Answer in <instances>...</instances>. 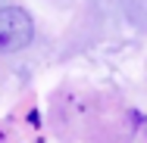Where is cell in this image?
<instances>
[{
  "instance_id": "obj_1",
  "label": "cell",
  "mask_w": 147,
  "mask_h": 143,
  "mask_svg": "<svg viewBox=\"0 0 147 143\" xmlns=\"http://www.w3.org/2000/svg\"><path fill=\"white\" fill-rule=\"evenodd\" d=\"M34 41V22L22 6H0V53H19Z\"/></svg>"
}]
</instances>
